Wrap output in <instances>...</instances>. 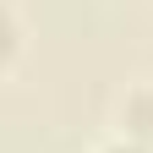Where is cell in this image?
<instances>
[{"label":"cell","mask_w":153,"mask_h":153,"mask_svg":"<svg viewBox=\"0 0 153 153\" xmlns=\"http://www.w3.org/2000/svg\"><path fill=\"white\" fill-rule=\"evenodd\" d=\"M115 153H126V148H115Z\"/></svg>","instance_id":"1"}]
</instances>
